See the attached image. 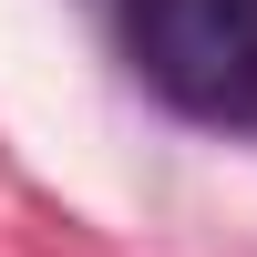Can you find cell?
I'll return each mask as SVG.
<instances>
[{
  "instance_id": "6da1fadb",
  "label": "cell",
  "mask_w": 257,
  "mask_h": 257,
  "mask_svg": "<svg viewBox=\"0 0 257 257\" xmlns=\"http://www.w3.org/2000/svg\"><path fill=\"white\" fill-rule=\"evenodd\" d=\"M123 62L165 113L206 134H257V0H113Z\"/></svg>"
}]
</instances>
